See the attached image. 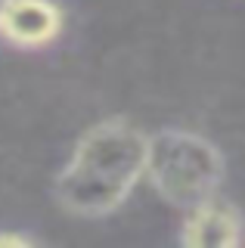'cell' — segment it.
Segmentation results:
<instances>
[{
    "instance_id": "1",
    "label": "cell",
    "mask_w": 245,
    "mask_h": 248,
    "mask_svg": "<svg viewBox=\"0 0 245 248\" xmlns=\"http://www.w3.org/2000/svg\"><path fill=\"white\" fill-rule=\"evenodd\" d=\"M149 137L127 118H103L78 137L53 196L75 217L115 214L146 177Z\"/></svg>"
},
{
    "instance_id": "4",
    "label": "cell",
    "mask_w": 245,
    "mask_h": 248,
    "mask_svg": "<svg viewBox=\"0 0 245 248\" xmlns=\"http://www.w3.org/2000/svg\"><path fill=\"white\" fill-rule=\"evenodd\" d=\"M180 242L186 248H236L242 242L239 208L220 196H211L186 208Z\"/></svg>"
},
{
    "instance_id": "5",
    "label": "cell",
    "mask_w": 245,
    "mask_h": 248,
    "mask_svg": "<svg viewBox=\"0 0 245 248\" xmlns=\"http://www.w3.org/2000/svg\"><path fill=\"white\" fill-rule=\"evenodd\" d=\"M37 242L25 232H0V248H34Z\"/></svg>"
},
{
    "instance_id": "6",
    "label": "cell",
    "mask_w": 245,
    "mask_h": 248,
    "mask_svg": "<svg viewBox=\"0 0 245 248\" xmlns=\"http://www.w3.org/2000/svg\"><path fill=\"white\" fill-rule=\"evenodd\" d=\"M3 6H6V0H0V10H3Z\"/></svg>"
},
{
    "instance_id": "2",
    "label": "cell",
    "mask_w": 245,
    "mask_h": 248,
    "mask_svg": "<svg viewBox=\"0 0 245 248\" xmlns=\"http://www.w3.org/2000/svg\"><path fill=\"white\" fill-rule=\"evenodd\" d=\"M227 161L208 137L183 127H165L149 137L146 180L171 208H186L217 196Z\"/></svg>"
},
{
    "instance_id": "3",
    "label": "cell",
    "mask_w": 245,
    "mask_h": 248,
    "mask_svg": "<svg viewBox=\"0 0 245 248\" xmlns=\"http://www.w3.org/2000/svg\"><path fill=\"white\" fill-rule=\"evenodd\" d=\"M62 28L65 13L56 0H6L0 10V37L19 50H44Z\"/></svg>"
}]
</instances>
